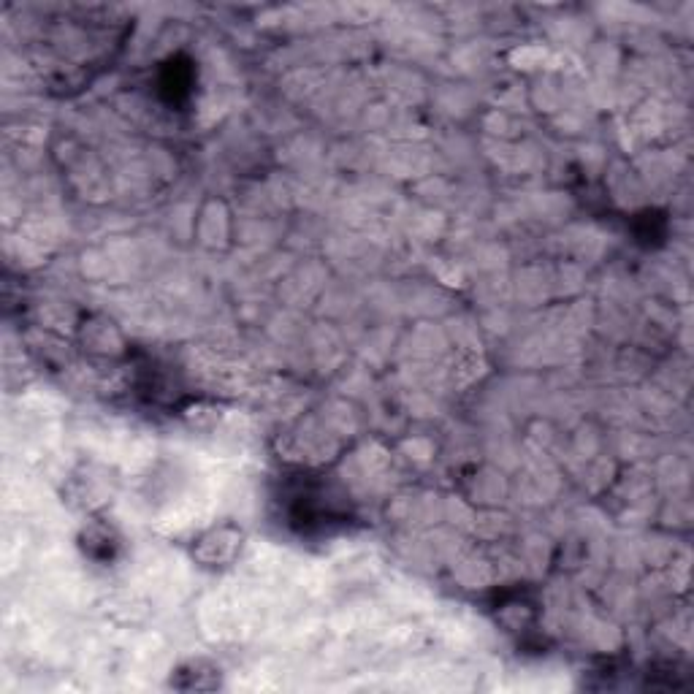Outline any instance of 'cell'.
Wrapping results in <instances>:
<instances>
[{
  "mask_svg": "<svg viewBox=\"0 0 694 694\" xmlns=\"http://www.w3.org/2000/svg\"><path fill=\"white\" fill-rule=\"evenodd\" d=\"M82 540H85V551L93 556V559H112L114 548H117V537H114L112 529L104 524L90 526Z\"/></svg>",
  "mask_w": 694,
  "mask_h": 694,
  "instance_id": "7a4b0ae2",
  "label": "cell"
},
{
  "mask_svg": "<svg viewBox=\"0 0 694 694\" xmlns=\"http://www.w3.org/2000/svg\"><path fill=\"white\" fill-rule=\"evenodd\" d=\"M244 532L234 524H223L209 529L207 535H201L193 545V556L207 567H226L242 551Z\"/></svg>",
  "mask_w": 694,
  "mask_h": 694,
  "instance_id": "6da1fadb",
  "label": "cell"
}]
</instances>
